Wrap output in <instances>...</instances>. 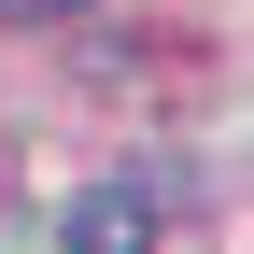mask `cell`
I'll return each instance as SVG.
<instances>
[{"label": "cell", "mask_w": 254, "mask_h": 254, "mask_svg": "<svg viewBox=\"0 0 254 254\" xmlns=\"http://www.w3.org/2000/svg\"><path fill=\"white\" fill-rule=\"evenodd\" d=\"M57 254H155V184L141 170H127V184H85L71 226H57Z\"/></svg>", "instance_id": "cell-1"}, {"label": "cell", "mask_w": 254, "mask_h": 254, "mask_svg": "<svg viewBox=\"0 0 254 254\" xmlns=\"http://www.w3.org/2000/svg\"><path fill=\"white\" fill-rule=\"evenodd\" d=\"M0 14H71V0H0Z\"/></svg>", "instance_id": "cell-2"}]
</instances>
